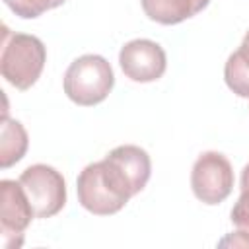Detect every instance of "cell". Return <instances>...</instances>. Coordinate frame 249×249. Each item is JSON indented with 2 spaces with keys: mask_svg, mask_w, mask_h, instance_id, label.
Segmentation results:
<instances>
[{
  "mask_svg": "<svg viewBox=\"0 0 249 249\" xmlns=\"http://www.w3.org/2000/svg\"><path fill=\"white\" fill-rule=\"evenodd\" d=\"M78 202L91 214L109 216L119 212L130 196H134V189L123 169L105 156L101 161H93L86 165L76 181Z\"/></svg>",
  "mask_w": 249,
  "mask_h": 249,
  "instance_id": "6da1fadb",
  "label": "cell"
},
{
  "mask_svg": "<svg viewBox=\"0 0 249 249\" xmlns=\"http://www.w3.org/2000/svg\"><path fill=\"white\" fill-rule=\"evenodd\" d=\"M47 62V49L43 41L27 33H12L2 29L0 68L6 82L18 89H29L41 76Z\"/></svg>",
  "mask_w": 249,
  "mask_h": 249,
  "instance_id": "7a4b0ae2",
  "label": "cell"
},
{
  "mask_svg": "<svg viewBox=\"0 0 249 249\" xmlns=\"http://www.w3.org/2000/svg\"><path fill=\"white\" fill-rule=\"evenodd\" d=\"M115 86V74L107 58L99 54L78 56L64 74V93L82 107L101 103Z\"/></svg>",
  "mask_w": 249,
  "mask_h": 249,
  "instance_id": "3957f363",
  "label": "cell"
},
{
  "mask_svg": "<svg viewBox=\"0 0 249 249\" xmlns=\"http://www.w3.org/2000/svg\"><path fill=\"white\" fill-rule=\"evenodd\" d=\"M33 206L35 218H51L66 204V183L60 171L47 163L29 165L18 179Z\"/></svg>",
  "mask_w": 249,
  "mask_h": 249,
  "instance_id": "277c9868",
  "label": "cell"
},
{
  "mask_svg": "<svg viewBox=\"0 0 249 249\" xmlns=\"http://www.w3.org/2000/svg\"><path fill=\"white\" fill-rule=\"evenodd\" d=\"M195 196L204 204H220L233 189V169L230 160L220 152H204L196 158L191 171Z\"/></svg>",
  "mask_w": 249,
  "mask_h": 249,
  "instance_id": "5b68a950",
  "label": "cell"
},
{
  "mask_svg": "<svg viewBox=\"0 0 249 249\" xmlns=\"http://www.w3.org/2000/svg\"><path fill=\"white\" fill-rule=\"evenodd\" d=\"M0 235L4 249H16L23 243V231L31 224L35 212L21 183L4 179L0 183Z\"/></svg>",
  "mask_w": 249,
  "mask_h": 249,
  "instance_id": "8992f818",
  "label": "cell"
},
{
  "mask_svg": "<svg viewBox=\"0 0 249 249\" xmlns=\"http://www.w3.org/2000/svg\"><path fill=\"white\" fill-rule=\"evenodd\" d=\"M119 64L132 82H156L163 76L167 58L161 45L150 39H132L119 53Z\"/></svg>",
  "mask_w": 249,
  "mask_h": 249,
  "instance_id": "52a82bcc",
  "label": "cell"
},
{
  "mask_svg": "<svg viewBox=\"0 0 249 249\" xmlns=\"http://www.w3.org/2000/svg\"><path fill=\"white\" fill-rule=\"evenodd\" d=\"M107 156L128 177L134 193H140L146 187L150 173H152V161H150V156L146 150H142L140 146H134V144H124V146H117Z\"/></svg>",
  "mask_w": 249,
  "mask_h": 249,
  "instance_id": "ba28073f",
  "label": "cell"
},
{
  "mask_svg": "<svg viewBox=\"0 0 249 249\" xmlns=\"http://www.w3.org/2000/svg\"><path fill=\"white\" fill-rule=\"evenodd\" d=\"M144 14L161 25L181 23L202 12L210 0H140Z\"/></svg>",
  "mask_w": 249,
  "mask_h": 249,
  "instance_id": "9c48e42d",
  "label": "cell"
},
{
  "mask_svg": "<svg viewBox=\"0 0 249 249\" xmlns=\"http://www.w3.org/2000/svg\"><path fill=\"white\" fill-rule=\"evenodd\" d=\"M224 78L235 95L249 99V31L245 33L239 49L228 56Z\"/></svg>",
  "mask_w": 249,
  "mask_h": 249,
  "instance_id": "30bf717a",
  "label": "cell"
},
{
  "mask_svg": "<svg viewBox=\"0 0 249 249\" xmlns=\"http://www.w3.org/2000/svg\"><path fill=\"white\" fill-rule=\"evenodd\" d=\"M0 165L6 169L14 163H18L25 150H27V132L23 128V124L19 121L8 119V115L4 113V121H2V136H0Z\"/></svg>",
  "mask_w": 249,
  "mask_h": 249,
  "instance_id": "8fae6325",
  "label": "cell"
},
{
  "mask_svg": "<svg viewBox=\"0 0 249 249\" xmlns=\"http://www.w3.org/2000/svg\"><path fill=\"white\" fill-rule=\"evenodd\" d=\"M231 224L249 237V163L241 171V195L231 208Z\"/></svg>",
  "mask_w": 249,
  "mask_h": 249,
  "instance_id": "7c38bea8",
  "label": "cell"
},
{
  "mask_svg": "<svg viewBox=\"0 0 249 249\" xmlns=\"http://www.w3.org/2000/svg\"><path fill=\"white\" fill-rule=\"evenodd\" d=\"M4 2L16 16L33 19V18H39L41 14H45L47 10L58 8L66 0H4Z\"/></svg>",
  "mask_w": 249,
  "mask_h": 249,
  "instance_id": "4fadbf2b",
  "label": "cell"
}]
</instances>
